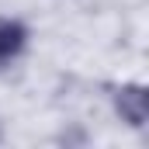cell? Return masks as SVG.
<instances>
[{
	"mask_svg": "<svg viewBox=\"0 0 149 149\" xmlns=\"http://www.w3.org/2000/svg\"><path fill=\"white\" fill-rule=\"evenodd\" d=\"M114 111L121 114V121H128L132 128H142L149 118V94L142 83H121L114 90Z\"/></svg>",
	"mask_w": 149,
	"mask_h": 149,
	"instance_id": "1",
	"label": "cell"
},
{
	"mask_svg": "<svg viewBox=\"0 0 149 149\" xmlns=\"http://www.w3.org/2000/svg\"><path fill=\"white\" fill-rule=\"evenodd\" d=\"M24 45H28V28L14 17H0V63L21 56Z\"/></svg>",
	"mask_w": 149,
	"mask_h": 149,
	"instance_id": "2",
	"label": "cell"
}]
</instances>
